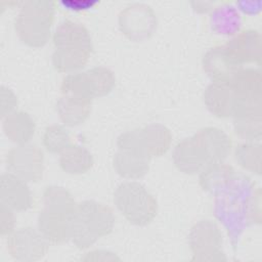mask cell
I'll use <instances>...</instances> for the list:
<instances>
[{
	"label": "cell",
	"mask_w": 262,
	"mask_h": 262,
	"mask_svg": "<svg viewBox=\"0 0 262 262\" xmlns=\"http://www.w3.org/2000/svg\"><path fill=\"white\" fill-rule=\"evenodd\" d=\"M114 225L115 216L108 206L93 200L83 201L77 205L72 220L71 241L78 249L90 248L108 235Z\"/></svg>",
	"instance_id": "1"
},
{
	"label": "cell",
	"mask_w": 262,
	"mask_h": 262,
	"mask_svg": "<svg viewBox=\"0 0 262 262\" xmlns=\"http://www.w3.org/2000/svg\"><path fill=\"white\" fill-rule=\"evenodd\" d=\"M55 2L50 0L26 1L14 23L18 38L28 46L39 48L50 38Z\"/></svg>",
	"instance_id": "2"
},
{
	"label": "cell",
	"mask_w": 262,
	"mask_h": 262,
	"mask_svg": "<svg viewBox=\"0 0 262 262\" xmlns=\"http://www.w3.org/2000/svg\"><path fill=\"white\" fill-rule=\"evenodd\" d=\"M114 203L131 224L145 226L158 213V202L147 188L136 181L119 184L114 192Z\"/></svg>",
	"instance_id": "3"
},
{
	"label": "cell",
	"mask_w": 262,
	"mask_h": 262,
	"mask_svg": "<svg viewBox=\"0 0 262 262\" xmlns=\"http://www.w3.org/2000/svg\"><path fill=\"white\" fill-rule=\"evenodd\" d=\"M171 143V131L159 123L126 131L117 140L118 149L130 151L148 160L166 154Z\"/></svg>",
	"instance_id": "4"
},
{
	"label": "cell",
	"mask_w": 262,
	"mask_h": 262,
	"mask_svg": "<svg viewBox=\"0 0 262 262\" xmlns=\"http://www.w3.org/2000/svg\"><path fill=\"white\" fill-rule=\"evenodd\" d=\"M188 244L193 261H224L222 233L212 220H201L190 229Z\"/></svg>",
	"instance_id": "5"
},
{
	"label": "cell",
	"mask_w": 262,
	"mask_h": 262,
	"mask_svg": "<svg viewBox=\"0 0 262 262\" xmlns=\"http://www.w3.org/2000/svg\"><path fill=\"white\" fill-rule=\"evenodd\" d=\"M8 171L27 182H37L43 176L44 156L34 144H19L6 156Z\"/></svg>",
	"instance_id": "6"
},
{
	"label": "cell",
	"mask_w": 262,
	"mask_h": 262,
	"mask_svg": "<svg viewBox=\"0 0 262 262\" xmlns=\"http://www.w3.org/2000/svg\"><path fill=\"white\" fill-rule=\"evenodd\" d=\"M121 32L130 40L148 39L157 27V17L152 8L145 4H132L125 7L119 14Z\"/></svg>",
	"instance_id": "7"
},
{
	"label": "cell",
	"mask_w": 262,
	"mask_h": 262,
	"mask_svg": "<svg viewBox=\"0 0 262 262\" xmlns=\"http://www.w3.org/2000/svg\"><path fill=\"white\" fill-rule=\"evenodd\" d=\"M7 250L12 258L18 261L33 262L45 257L48 241L30 226L14 230L7 238Z\"/></svg>",
	"instance_id": "8"
},
{
	"label": "cell",
	"mask_w": 262,
	"mask_h": 262,
	"mask_svg": "<svg viewBox=\"0 0 262 262\" xmlns=\"http://www.w3.org/2000/svg\"><path fill=\"white\" fill-rule=\"evenodd\" d=\"M172 160L180 172L189 175L200 173L210 164L203 145L194 134L182 139L175 145Z\"/></svg>",
	"instance_id": "9"
},
{
	"label": "cell",
	"mask_w": 262,
	"mask_h": 262,
	"mask_svg": "<svg viewBox=\"0 0 262 262\" xmlns=\"http://www.w3.org/2000/svg\"><path fill=\"white\" fill-rule=\"evenodd\" d=\"M204 71L215 82L228 83L243 68L230 54L225 45L210 48L202 59Z\"/></svg>",
	"instance_id": "10"
},
{
	"label": "cell",
	"mask_w": 262,
	"mask_h": 262,
	"mask_svg": "<svg viewBox=\"0 0 262 262\" xmlns=\"http://www.w3.org/2000/svg\"><path fill=\"white\" fill-rule=\"evenodd\" d=\"M52 42L55 48L92 52L93 45L89 31L80 23L66 19L55 29Z\"/></svg>",
	"instance_id": "11"
},
{
	"label": "cell",
	"mask_w": 262,
	"mask_h": 262,
	"mask_svg": "<svg viewBox=\"0 0 262 262\" xmlns=\"http://www.w3.org/2000/svg\"><path fill=\"white\" fill-rule=\"evenodd\" d=\"M74 215L43 208L38 216V230L50 243L62 244L71 239Z\"/></svg>",
	"instance_id": "12"
},
{
	"label": "cell",
	"mask_w": 262,
	"mask_h": 262,
	"mask_svg": "<svg viewBox=\"0 0 262 262\" xmlns=\"http://www.w3.org/2000/svg\"><path fill=\"white\" fill-rule=\"evenodd\" d=\"M224 45L242 67L245 63L260 64L261 35L258 31L244 30L237 32L235 36Z\"/></svg>",
	"instance_id": "13"
},
{
	"label": "cell",
	"mask_w": 262,
	"mask_h": 262,
	"mask_svg": "<svg viewBox=\"0 0 262 262\" xmlns=\"http://www.w3.org/2000/svg\"><path fill=\"white\" fill-rule=\"evenodd\" d=\"M0 200L13 211H26L33 205L32 192L27 181L10 172L1 175Z\"/></svg>",
	"instance_id": "14"
},
{
	"label": "cell",
	"mask_w": 262,
	"mask_h": 262,
	"mask_svg": "<svg viewBox=\"0 0 262 262\" xmlns=\"http://www.w3.org/2000/svg\"><path fill=\"white\" fill-rule=\"evenodd\" d=\"M204 102L218 118H229L234 115L236 99L229 83L212 81L204 91Z\"/></svg>",
	"instance_id": "15"
},
{
	"label": "cell",
	"mask_w": 262,
	"mask_h": 262,
	"mask_svg": "<svg viewBox=\"0 0 262 262\" xmlns=\"http://www.w3.org/2000/svg\"><path fill=\"white\" fill-rule=\"evenodd\" d=\"M235 179V173L230 165L216 162L207 165L199 176L200 186L204 191L217 194L225 191Z\"/></svg>",
	"instance_id": "16"
},
{
	"label": "cell",
	"mask_w": 262,
	"mask_h": 262,
	"mask_svg": "<svg viewBox=\"0 0 262 262\" xmlns=\"http://www.w3.org/2000/svg\"><path fill=\"white\" fill-rule=\"evenodd\" d=\"M194 135L203 145L210 164L223 162L229 156L231 140L223 130L216 127H205Z\"/></svg>",
	"instance_id": "17"
},
{
	"label": "cell",
	"mask_w": 262,
	"mask_h": 262,
	"mask_svg": "<svg viewBox=\"0 0 262 262\" xmlns=\"http://www.w3.org/2000/svg\"><path fill=\"white\" fill-rule=\"evenodd\" d=\"M92 100L62 95L56 102V111L61 122L69 127H76L84 123L90 115Z\"/></svg>",
	"instance_id": "18"
},
{
	"label": "cell",
	"mask_w": 262,
	"mask_h": 262,
	"mask_svg": "<svg viewBox=\"0 0 262 262\" xmlns=\"http://www.w3.org/2000/svg\"><path fill=\"white\" fill-rule=\"evenodd\" d=\"M3 130L6 137L16 143H28L35 134V122L32 117L24 111H14L3 118Z\"/></svg>",
	"instance_id": "19"
},
{
	"label": "cell",
	"mask_w": 262,
	"mask_h": 262,
	"mask_svg": "<svg viewBox=\"0 0 262 262\" xmlns=\"http://www.w3.org/2000/svg\"><path fill=\"white\" fill-rule=\"evenodd\" d=\"M60 168L68 174L80 175L88 172L94 164L92 154L84 146L70 144L59 154Z\"/></svg>",
	"instance_id": "20"
},
{
	"label": "cell",
	"mask_w": 262,
	"mask_h": 262,
	"mask_svg": "<svg viewBox=\"0 0 262 262\" xmlns=\"http://www.w3.org/2000/svg\"><path fill=\"white\" fill-rule=\"evenodd\" d=\"M149 161L130 151L118 149L113 158V165L116 172L123 178L138 179L147 173Z\"/></svg>",
	"instance_id": "21"
},
{
	"label": "cell",
	"mask_w": 262,
	"mask_h": 262,
	"mask_svg": "<svg viewBox=\"0 0 262 262\" xmlns=\"http://www.w3.org/2000/svg\"><path fill=\"white\" fill-rule=\"evenodd\" d=\"M242 18L237 9L229 4L216 7L211 14V27L217 34L233 35L239 31Z\"/></svg>",
	"instance_id": "22"
},
{
	"label": "cell",
	"mask_w": 262,
	"mask_h": 262,
	"mask_svg": "<svg viewBox=\"0 0 262 262\" xmlns=\"http://www.w3.org/2000/svg\"><path fill=\"white\" fill-rule=\"evenodd\" d=\"M90 55L91 53L86 51L55 48L51 55V61L57 72L72 74L84 68Z\"/></svg>",
	"instance_id": "23"
},
{
	"label": "cell",
	"mask_w": 262,
	"mask_h": 262,
	"mask_svg": "<svg viewBox=\"0 0 262 262\" xmlns=\"http://www.w3.org/2000/svg\"><path fill=\"white\" fill-rule=\"evenodd\" d=\"M44 208L74 215L77 203L73 195L62 186L49 185L43 192Z\"/></svg>",
	"instance_id": "24"
},
{
	"label": "cell",
	"mask_w": 262,
	"mask_h": 262,
	"mask_svg": "<svg viewBox=\"0 0 262 262\" xmlns=\"http://www.w3.org/2000/svg\"><path fill=\"white\" fill-rule=\"evenodd\" d=\"M261 144L258 142H245L236 146L234 157L237 164L244 169L257 175L261 173Z\"/></svg>",
	"instance_id": "25"
},
{
	"label": "cell",
	"mask_w": 262,
	"mask_h": 262,
	"mask_svg": "<svg viewBox=\"0 0 262 262\" xmlns=\"http://www.w3.org/2000/svg\"><path fill=\"white\" fill-rule=\"evenodd\" d=\"M233 129L239 137L254 141L262 135V115L248 114L233 117Z\"/></svg>",
	"instance_id": "26"
},
{
	"label": "cell",
	"mask_w": 262,
	"mask_h": 262,
	"mask_svg": "<svg viewBox=\"0 0 262 262\" xmlns=\"http://www.w3.org/2000/svg\"><path fill=\"white\" fill-rule=\"evenodd\" d=\"M42 143L47 151L51 154H60L64 148L72 144L71 135L63 126L57 124L50 125L43 133Z\"/></svg>",
	"instance_id": "27"
},
{
	"label": "cell",
	"mask_w": 262,
	"mask_h": 262,
	"mask_svg": "<svg viewBox=\"0 0 262 262\" xmlns=\"http://www.w3.org/2000/svg\"><path fill=\"white\" fill-rule=\"evenodd\" d=\"M90 75L95 96L102 97L107 95L116 85V77L114 73L105 67H94L88 70Z\"/></svg>",
	"instance_id": "28"
},
{
	"label": "cell",
	"mask_w": 262,
	"mask_h": 262,
	"mask_svg": "<svg viewBox=\"0 0 262 262\" xmlns=\"http://www.w3.org/2000/svg\"><path fill=\"white\" fill-rule=\"evenodd\" d=\"M15 217L13 210L0 203V232L2 236L10 235L14 231Z\"/></svg>",
	"instance_id": "29"
},
{
	"label": "cell",
	"mask_w": 262,
	"mask_h": 262,
	"mask_svg": "<svg viewBox=\"0 0 262 262\" xmlns=\"http://www.w3.org/2000/svg\"><path fill=\"white\" fill-rule=\"evenodd\" d=\"M1 117L5 118L7 115L15 111V107L17 106V97L16 95L5 86H1Z\"/></svg>",
	"instance_id": "30"
},
{
	"label": "cell",
	"mask_w": 262,
	"mask_h": 262,
	"mask_svg": "<svg viewBox=\"0 0 262 262\" xmlns=\"http://www.w3.org/2000/svg\"><path fill=\"white\" fill-rule=\"evenodd\" d=\"M83 260H103V261H110V260H120L114 253L105 251V250H96L93 252H89L86 254V257L82 258Z\"/></svg>",
	"instance_id": "31"
},
{
	"label": "cell",
	"mask_w": 262,
	"mask_h": 262,
	"mask_svg": "<svg viewBox=\"0 0 262 262\" xmlns=\"http://www.w3.org/2000/svg\"><path fill=\"white\" fill-rule=\"evenodd\" d=\"M241 7V9L247 13H256L261 8V2L260 1H241L237 3Z\"/></svg>",
	"instance_id": "32"
},
{
	"label": "cell",
	"mask_w": 262,
	"mask_h": 262,
	"mask_svg": "<svg viewBox=\"0 0 262 262\" xmlns=\"http://www.w3.org/2000/svg\"><path fill=\"white\" fill-rule=\"evenodd\" d=\"M62 4H64L66 6H69V8L71 9H87L91 6H93L94 4H96V2H89V1H77V2H62Z\"/></svg>",
	"instance_id": "33"
}]
</instances>
